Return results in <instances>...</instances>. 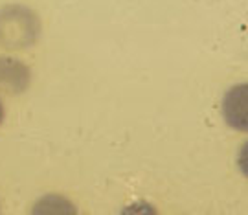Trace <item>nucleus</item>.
<instances>
[{"mask_svg": "<svg viewBox=\"0 0 248 215\" xmlns=\"http://www.w3.org/2000/svg\"><path fill=\"white\" fill-rule=\"evenodd\" d=\"M41 33V20L26 6H6L0 11V46L22 50L35 45Z\"/></svg>", "mask_w": 248, "mask_h": 215, "instance_id": "1", "label": "nucleus"}, {"mask_svg": "<svg viewBox=\"0 0 248 215\" xmlns=\"http://www.w3.org/2000/svg\"><path fill=\"white\" fill-rule=\"evenodd\" d=\"M31 83V72L15 57H0V89L9 94H22Z\"/></svg>", "mask_w": 248, "mask_h": 215, "instance_id": "2", "label": "nucleus"}, {"mask_svg": "<svg viewBox=\"0 0 248 215\" xmlns=\"http://www.w3.org/2000/svg\"><path fill=\"white\" fill-rule=\"evenodd\" d=\"M222 114L232 129H247V85H237L224 96Z\"/></svg>", "mask_w": 248, "mask_h": 215, "instance_id": "3", "label": "nucleus"}, {"mask_svg": "<svg viewBox=\"0 0 248 215\" xmlns=\"http://www.w3.org/2000/svg\"><path fill=\"white\" fill-rule=\"evenodd\" d=\"M4 122V105H2V101H0V123Z\"/></svg>", "mask_w": 248, "mask_h": 215, "instance_id": "4", "label": "nucleus"}]
</instances>
